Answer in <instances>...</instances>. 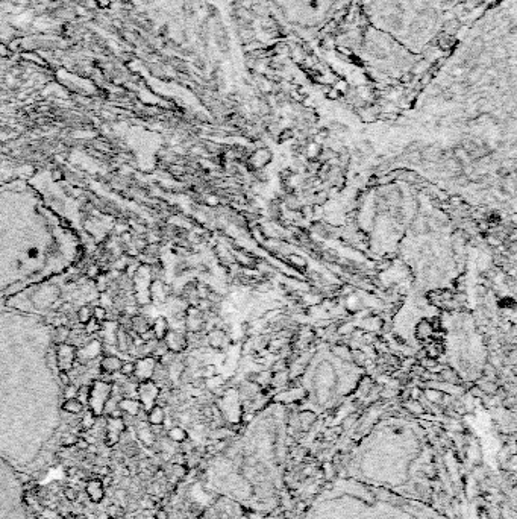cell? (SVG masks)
<instances>
[{"label": "cell", "mask_w": 517, "mask_h": 519, "mask_svg": "<svg viewBox=\"0 0 517 519\" xmlns=\"http://www.w3.org/2000/svg\"><path fill=\"white\" fill-rule=\"evenodd\" d=\"M112 393V383H105V381H96L93 387L90 389L88 395V403H90V410L96 415L100 416L103 413L105 404L109 400Z\"/></svg>", "instance_id": "6da1fadb"}, {"label": "cell", "mask_w": 517, "mask_h": 519, "mask_svg": "<svg viewBox=\"0 0 517 519\" xmlns=\"http://www.w3.org/2000/svg\"><path fill=\"white\" fill-rule=\"evenodd\" d=\"M138 401L141 404V407L144 410H150L153 406H156V400L159 396V387L156 386L155 381L147 380V381H141L138 384Z\"/></svg>", "instance_id": "7a4b0ae2"}, {"label": "cell", "mask_w": 517, "mask_h": 519, "mask_svg": "<svg viewBox=\"0 0 517 519\" xmlns=\"http://www.w3.org/2000/svg\"><path fill=\"white\" fill-rule=\"evenodd\" d=\"M156 366V358H153L152 355L149 357H141L135 362V369H134V377L141 383V381H147L152 380L153 371Z\"/></svg>", "instance_id": "3957f363"}, {"label": "cell", "mask_w": 517, "mask_h": 519, "mask_svg": "<svg viewBox=\"0 0 517 519\" xmlns=\"http://www.w3.org/2000/svg\"><path fill=\"white\" fill-rule=\"evenodd\" d=\"M56 358H58L59 369L68 372V369H71V366L74 365V360H76V348L73 345H67V343L58 345Z\"/></svg>", "instance_id": "277c9868"}, {"label": "cell", "mask_w": 517, "mask_h": 519, "mask_svg": "<svg viewBox=\"0 0 517 519\" xmlns=\"http://www.w3.org/2000/svg\"><path fill=\"white\" fill-rule=\"evenodd\" d=\"M126 430L123 419H108V427H106V439L105 444L106 447H114L115 444L120 442V436L123 434V431Z\"/></svg>", "instance_id": "5b68a950"}, {"label": "cell", "mask_w": 517, "mask_h": 519, "mask_svg": "<svg viewBox=\"0 0 517 519\" xmlns=\"http://www.w3.org/2000/svg\"><path fill=\"white\" fill-rule=\"evenodd\" d=\"M168 351H173V352H179L182 349H185L187 346V340H185V336L179 331H170L165 334V337L162 339Z\"/></svg>", "instance_id": "8992f818"}, {"label": "cell", "mask_w": 517, "mask_h": 519, "mask_svg": "<svg viewBox=\"0 0 517 519\" xmlns=\"http://www.w3.org/2000/svg\"><path fill=\"white\" fill-rule=\"evenodd\" d=\"M85 492L88 495V500L91 503H100L105 497V488L100 482V478H93L87 483Z\"/></svg>", "instance_id": "52a82bcc"}, {"label": "cell", "mask_w": 517, "mask_h": 519, "mask_svg": "<svg viewBox=\"0 0 517 519\" xmlns=\"http://www.w3.org/2000/svg\"><path fill=\"white\" fill-rule=\"evenodd\" d=\"M117 407L123 412V415H127V416H138L140 412L143 410L140 401H138V400H134V398H129V396L120 398Z\"/></svg>", "instance_id": "ba28073f"}, {"label": "cell", "mask_w": 517, "mask_h": 519, "mask_svg": "<svg viewBox=\"0 0 517 519\" xmlns=\"http://www.w3.org/2000/svg\"><path fill=\"white\" fill-rule=\"evenodd\" d=\"M123 365V360L117 355H106L102 362H100V369L105 374L114 375L117 372H120V368Z\"/></svg>", "instance_id": "9c48e42d"}, {"label": "cell", "mask_w": 517, "mask_h": 519, "mask_svg": "<svg viewBox=\"0 0 517 519\" xmlns=\"http://www.w3.org/2000/svg\"><path fill=\"white\" fill-rule=\"evenodd\" d=\"M21 59L26 61L27 64H32V65H36V67H44L47 68L50 64L47 62V59L38 52V50H23L20 53Z\"/></svg>", "instance_id": "30bf717a"}, {"label": "cell", "mask_w": 517, "mask_h": 519, "mask_svg": "<svg viewBox=\"0 0 517 519\" xmlns=\"http://www.w3.org/2000/svg\"><path fill=\"white\" fill-rule=\"evenodd\" d=\"M147 421L152 427H161L165 421V412L162 409V406H153L150 410H149V415H147Z\"/></svg>", "instance_id": "8fae6325"}, {"label": "cell", "mask_w": 517, "mask_h": 519, "mask_svg": "<svg viewBox=\"0 0 517 519\" xmlns=\"http://www.w3.org/2000/svg\"><path fill=\"white\" fill-rule=\"evenodd\" d=\"M115 337H117V345H118V348L121 349V351H129V348L131 346H134V340H132V337H131V334L124 330V328H118V331H117V334H115Z\"/></svg>", "instance_id": "7c38bea8"}, {"label": "cell", "mask_w": 517, "mask_h": 519, "mask_svg": "<svg viewBox=\"0 0 517 519\" xmlns=\"http://www.w3.org/2000/svg\"><path fill=\"white\" fill-rule=\"evenodd\" d=\"M152 331L155 334L156 340H162L165 337V334L168 333V324L164 317H158L155 321V324L152 325Z\"/></svg>", "instance_id": "4fadbf2b"}, {"label": "cell", "mask_w": 517, "mask_h": 519, "mask_svg": "<svg viewBox=\"0 0 517 519\" xmlns=\"http://www.w3.org/2000/svg\"><path fill=\"white\" fill-rule=\"evenodd\" d=\"M62 410L70 413V415H79L83 412V404L77 400V398H71V400H65L62 404Z\"/></svg>", "instance_id": "5bb4252c"}, {"label": "cell", "mask_w": 517, "mask_h": 519, "mask_svg": "<svg viewBox=\"0 0 517 519\" xmlns=\"http://www.w3.org/2000/svg\"><path fill=\"white\" fill-rule=\"evenodd\" d=\"M137 434H138V439L143 442V444H146L147 447H152L153 445V442H155V436H153V431L152 430H149V428H138L137 430Z\"/></svg>", "instance_id": "9a60e30c"}, {"label": "cell", "mask_w": 517, "mask_h": 519, "mask_svg": "<svg viewBox=\"0 0 517 519\" xmlns=\"http://www.w3.org/2000/svg\"><path fill=\"white\" fill-rule=\"evenodd\" d=\"M168 437H170V441L181 444V442H185L187 431L184 428H181V427H173L171 430H168Z\"/></svg>", "instance_id": "2e32d148"}, {"label": "cell", "mask_w": 517, "mask_h": 519, "mask_svg": "<svg viewBox=\"0 0 517 519\" xmlns=\"http://www.w3.org/2000/svg\"><path fill=\"white\" fill-rule=\"evenodd\" d=\"M93 317V307L91 305H82L77 311V321L79 324L85 325Z\"/></svg>", "instance_id": "e0dca14e"}, {"label": "cell", "mask_w": 517, "mask_h": 519, "mask_svg": "<svg viewBox=\"0 0 517 519\" xmlns=\"http://www.w3.org/2000/svg\"><path fill=\"white\" fill-rule=\"evenodd\" d=\"M96 415L90 410V412H87L85 413V416L82 418V421H80V427H82V430L83 431H88V430H91L93 427H94V424H96Z\"/></svg>", "instance_id": "ac0fdd59"}, {"label": "cell", "mask_w": 517, "mask_h": 519, "mask_svg": "<svg viewBox=\"0 0 517 519\" xmlns=\"http://www.w3.org/2000/svg\"><path fill=\"white\" fill-rule=\"evenodd\" d=\"M106 317H108V311H106L105 307H102V305L93 307V319H96V321H99L102 324V322L106 321Z\"/></svg>", "instance_id": "d6986e66"}, {"label": "cell", "mask_w": 517, "mask_h": 519, "mask_svg": "<svg viewBox=\"0 0 517 519\" xmlns=\"http://www.w3.org/2000/svg\"><path fill=\"white\" fill-rule=\"evenodd\" d=\"M83 327H85V333H87V334H94V333H99V330H100V322L91 317Z\"/></svg>", "instance_id": "ffe728a7"}, {"label": "cell", "mask_w": 517, "mask_h": 519, "mask_svg": "<svg viewBox=\"0 0 517 519\" xmlns=\"http://www.w3.org/2000/svg\"><path fill=\"white\" fill-rule=\"evenodd\" d=\"M134 369H135V363L134 362H123V365L120 368V374L123 377H132L134 375Z\"/></svg>", "instance_id": "44dd1931"}, {"label": "cell", "mask_w": 517, "mask_h": 519, "mask_svg": "<svg viewBox=\"0 0 517 519\" xmlns=\"http://www.w3.org/2000/svg\"><path fill=\"white\" fill-rule=\"evenodd\" d=\"M56 336H58V345H61V343H65L67 342V339L70 337V330L67 328V327H59L58 330H56Z\"/></svg>", "instance_id": "7402d4cb"}, {"label": "cell", "mask_w": 517, "mask_h": 519, "mask_svg": "<svg viewBox=\"0 0 517 519\" xmlns=\"http://www.w3.org/2000/svg\"><path fill=\"white\" fill-rule=\"evenodd\" d=\"M77 436H73V434H65L61 441V445L62 448H71V447H76V442H77Z\"/></svg>", "instance_id": "603a6c76"}, {"label": "cell", "mask_w": 517, "mask_h": 519, "mask_svg": "<svg viewBox=\"0 0 517 519\" xmlns=\"http://www.w3.org/2000/svg\"><path fill=\"white\" fill-rule=\"evenodd\" d=\"M64 497H65L67 501L74 503V501H77L79 494H77V491H76L74 488H65V489H64Z\"/></svg>", "instance_id": "cb8c5ba5"}, {"label": "cell", "mask_w": 517, "mask_h": 519, "mask_svg": "<svg viewBox=\"0 0 517 519\" xmlns=\"http://www.w3.org/2000/svg\"><path fill=\"white\" fill-rule=\"evenodd\" d=\"M77 389H79V387H74L73 384H68V386H65V392H64V396H65V400L76 398V396H77Z\"/></svg>", "instance_id": "d4e9b609"}, {"label": "cell", "mask_w": 517, "mask_h": 519, "mask_svg": "<svg viewBox=\"0 0 517 519\" xmlns=\"http://www.w3.org/2000/svg\"><path fill=\"white\" fill-rule=\"evenodd\" d=\"M11 55H12V53H11L8 44H6L5 41L0 39V59H6V58H9Z\"/></svg>", "instance_id": "484cf974"}, {"label": "cell", "mask_w": 517, "mask_h": 519, "mask_svg": "<svg viewBox=\"0 0 517 519\" xmlns=\"http://www.w3.org/2000/svg\"><path fill=\"white\" fill-rule=\"evenodd\" d=\"M93 5L99 9H109L112 5V0H91Z\"/></svg>", "instance_id": "4316f807"}, {"label": "cell", "mask_w": 517, "mask_h": 519, "mask_svg": "<svg viewBox=\"0 0 517 519\" xmlns=\"http://www.w3.org/2000/svg\"><path fill=\"white\" fill-rule=\"evenodd\" d=\"M59 381L62 383V386L65 387V386H68V384H71L70 383V377H68V372L67 371H59Z\"/></svg>", "instance_id": "83f0119b"}, {"label": "cell", "mask_w": 517, "mask_h": 519, "mask_svg": "<svg viewBox=\"0 0 517 519\" xmlns=\"http://www.w3.org/2000/svg\"><path fill=\"white\" fill-rule=\"evenodd\" d=\"M94 471H96V474H99L100 477H105V475H109V474H111V468L106 466V465H105V466H100V468H96Z\"/></svg>", "instance_id": "f1b7e54d"}, {"label": "cell", "mask_w": 517, "mask_h": 519, "mask_svg": "<svg viewBox=\"0 0 517 519\" xmlns=\"http://www.w3.org/2000/svg\"><path fill=\"white\" fill-rule=\"evenodd\" d=\"M88 442H87V439H83V437H79L77 439V442H76V448H79V450H88Z\"/></svg>", "instance_id": "f546056e"}, {"label": "cell", "mask_w": 517, "mask_h": 519, "mask_svg": "<svg viewBox=\"0 0 517 519\" xmlns=\"http://www.w3.org/2000/svg\"><path fill=\"white\" fill-rule=\"evenodd\" d=\"M99 275H100V270H99L97 266H91V267L88 269V276H90V278H97Z\"/></svg>", "instance_id": "4dcf8cb0"}, {"label": "cell", "mask_w": 517, "mask_h": 519, "mask_svg": "<svg viewBox=\"0 0 517 519\" xmlns=\"http://www.w3.org/2000/svg\"><path fill=\"white\" fill-rule=\"evenodd\" d=\"M62 178H64V175H62V172H61V170L55 169V170L52 172V179H53V181H61Z\"/></svg>", "instance_id": "1f68e13d"}, {"label": "cell", "mask_w": 517, "mask_h": 519, "mask_svg": "<svg viewBox=\"0 0 517 519\" xmlns=\"http://www.w3.org/2000/svg\"><path fill=\"white\" fill-rule=\"evenodd\" d=\"M155 519H168V516H167V513H165L164 510H158V512H156V516H155Z\"/></svg>", "instance_id": "d6a6232c"}, {"label": "cell", "mask_w": 517, "mask_h": 519, "mask_svg": "<svg viewBox=\"0 0 517 519\" xmlns=\"http://www.w3.org/2000/svg\"><path fill=\"white\" fill-rule=\"evenodd\" d=\"M109 515L111 516H117L118 515V507L117 506H111L109 507Z\"/></svg>", "instance_id": "836d02e7"}, {"label": "cell", "mask_w": 517, "mask_h": 519, "mask_svg": "<svg viewBox=\"0 0 517 519\" xmlns=\"http://www.w3.org/2000/svg\"><path fill=\"white\" fill-rule=\"evenodd\" d=\"M76 472H77V471H76V469H73V468H70V469H68V475H70V477L76 475Z\"/></svg>", "instance_id": "e575fe53"}, {"label": "cell", "mask_w": 517, "mask_h": 519, "mask_svg": "<svg viewBox=\"0 0 517 519\" xmlns=\"http://www.w3.org/2000/svg\"><path fill=\"white\" fill-rule=\"evenodd\" d=\"M117 495H118V498H124L126 492H121V491H118V492H117Z\"/></svg>", "instance_id": "d590c367"}]
</instances>
